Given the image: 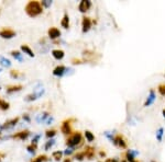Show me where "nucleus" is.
Returning a JSON list of instances; mask_svg holds the SVG:
<instances>
[{
	"mask_svg": "<svg viewBox=\"0 0 165 162\" xmlns=\"http://www.w3.org/2000/svg\"><path fill=\"white\" fill-rule=\"evenodd\" d=\"M47 33H49V36L51 39H56L60 36V31L57 27H51Z\"/></svg>",
	"mask_w": 165,
	"mask_h": 162,
	"instance_id": "10",
	"label": "nucleus"
},
{
	"mask_svg": "<svg viewBox=\"0 0 165 162\" xmlns=\"http://www.w3.org/2000/svg\"><path fill=\"white\" fill-rule=\"evenodd\" d=\"M77 160H79V161H82L84 160V158H85V153L84 152H78L76 156H75Z\"/></svg>",
	"mask_w": 165,
	"mask_h": 162,
	"instance_id": "30",
	"label": "nucleus"
},
{
	"mask_svg": "<svg viewBox=\"0 0 165 162\" xmlns=\"http://www.w3.org/2000/svg\"><path fill=\"white\" fill-rule=\"evenodd\" d=\"M50 117L49 113H46V112H44V113L40 114L38 117H36V120H38V123H41V122H45L46 119Z\"/></svg>",
	"mask_w": 165,
	"mask_h": 162,
	"instance_id": "18",
	"label": "nucleus"
},
{
	"mask_svg": "<svg viewBox=\"0 0 165 162\" xmlns=\"http://www.w3.org/2000/svg\"><path fill=\"white\" fill-rule=\"evenodd\" d=\"M22 89V86H9L7 89V93H12V92H16V91H20Z\"/></svg>",
	"mask_w": 165,
	"mask_h": 162,
	"instance_id": "22",
	"label": "nucleus"
},
{
	"mask_svg": "<svg viewBox=\"0 0 165 162\" xmlns=\"http://www.w3.org/2000/svg\"><path fill=\"white\" fill-rule=\"evenodd\" d=\"M163 135H164V128H163V127H160L159 129H157V131H156V139L159 140V142L162 141Z\"/></svg>",
	"mask_w": 165,
	"mask_h": 162,
	"instance_id": "19",
	"label": "nucleus"
},
{
	"mask_svg": "<svg viewBox=\"0 0 165 162\" xmlns=\"http://www.w3.org/2000/svg\"><path fill=\"white\" fill-rule=\"evenodd\" d=\"M55 135H56V131H55L54 129H51L46 131V137H47V138H51V139H52Z\"/></svg>",
	"mask_w": 165,
	"mask_h": 162,
	"instance_id": "29",
	"label": "nucleus"
},
{
	"mask_svg": "<svg viewBox=\"0 0 165 162\" xmlns=\"http://www.w3.org/2000/svg\"><path fill=\"white\" fill-rule=\"evenodd\" d=\"M42 11H43V7L38 1H30L25 7V12L28 13V16L32 18L41 14Z\"/></svg>",
	"mask_w": 165,
	"mask_h": 162,
	"instance_id": "1",
	"label": "nucleus"
},
{
	"mask_svg": "<svg viewBox=\"0 0 165 162\" xmlns=\"http://www.w3.org/2000/svg\"><path fill=\"white\" fill-rule=\"evenodd\" d=\"M60 25L64 27V29H68L69 27V16L68 14H64L63 19H62V22H60Z\"/></svg>",
	"mask_w": 165,
	"mask_h": 162,
	"instance_id": "15",
	"label": "nucleus"
},
{
	"mask_svg": "<svg viewBox=\"0 0 165 162\" xmlns=\"http://www.w3.org/2000/svg\"><path fill=\"white\" fill-rule=\"evenodd\" d=\"M18 122H19V118H18V117H16V118H13V119H10V120H7L2 126H0V129H11V128H13V127L16 126Z\"/></svg>",
	"mask_w": 165,
	"mask_h": 162,
	"instance_id": "5",
	"label": "nucleus"
},
{
	"mask_svg": "<svg viewBox=\"0 0 165 162\" xmlns=\"http://www.w3.org/2000/svg\"><path fill=\"white\" fill-rule=\"evenodd\" d=\"M11 55H12V56H13V57H14L18 61H20V63L23 60L21 53H20V52H18V50H12V52H11Z\"/></svg>",
	"mask_w": 165,
	"mask_h": 162,
	"instance_id": "21",
	"label": "nucleus"
},
{
	"mask_svg": "<svg viewBox=\"0 0 165 162\" xmlns=\"http://www.w3.org/2000/svg\"><path fill=\"white\" fill-rule=\"evenodd\" d=\"M40 137L41 136L40 135H36L34 138L32 139V145H34V146H36V144H38V139H40Z\"/></svg>",
	"mask_w": 165,
	"mask_h": 162,
	"instance_id": "36",
	"label": "nucleus"
},
{
	"mask_svg": "<svg viewBox=\"0 0 165 162\" xmlns=\"http://www.w3.org/2000/svg\"><path fill=\"white\" fill-rule=\"evenodd\" d=\"M46 160H47V157L43 155V156H38V158H35L32 162H44V161H46Z\"/></svg>",
	"mask_w": 165,
	"mask_h": 162,
	"instance_id": "28",
	"label": "nucleus"
},
{
	"mask_svg": "<svg viewBox=\"0 0 165 162\" xmlns=\"http://www.w3.org/2000/svg\"><path fill=\"white\" fill-rule=\"evenodd\" d=\"M44 93V89L43 88H41L38 92H34V93H31V94H29L25 97V101L28 102H31V101H34V100H36L38 99L40 97H42V94Z\"/></svg>",
	"mask_w": 165,
	"mask_h": 162,
	"instance_id": "4",
	"label": "nucleus"
},
{
	"mask_svg": "<svg viewBox=\"0 0 165 162\" xmlns=\"http://www.w3.org/2000/svg\"><path fill=\"white\" fill-rule=\"evenodd\" d=\"M159 92L161 95H165V84L159 86Z\"/></svg>",
	"mask_w": 165,
	"mask_h": 162,
	"instance_id": "33",
	"label": "nucleus"
},
{
	"mask_svg": "<svg viewBox=\"0 0 165 162\" xmlns=\"http://www.w3.org/2000/svg\"><path fill=\"white\" fill-rule=\"evenodd\" d=\"M155 100H156V94H155V91L152 89V90H150V94H148V99H146V101L144 103V106H145V108L150 106L151 104H153Z\"/></svg>",
	"mask_w": 165,
	"mask_h": 162,
	"instance_id": "8",
	"label": "nucleus"
},
{
	"mask_svg": "<svg viewBox=\"0 0 165 162\" xmlns=\"http://www.w3.org/2000/svg\"><path fill=\"white\" fill-rule=\"evenodd\" d=\"M35 149H36V146H34V145H31V146L27 147V150L30 152V153H34V152H35Z\"/></svg>",
	"mask_w": 165,
	"mask_h": 162,
	"instance_id": "32",
	"label": "nucleus"
},
{
	"mask_svg": "<svg viewBox=\"0 0 165 162\" xmlns=\"http://www.w3.org/2000/svg\"><path fill=\"white\" fill-rule=\"evenodd\" d=\"M82 141V137L80 133H74L73 135H71L67 140H66V145L68 146V148H75L78 145H80Z\"/></svg>",
	"mask_w": 165,
	"mask_h": 162,
	"instance_id": "2",
	"label": "nucleus"
},
{
	"mask_svg": "<svg viewBox=\"0 0 165 162\" xmlns=\"http://www.w3.org/2000/svg\"><path fill=\"white\" fill-rule=\"evenodd\" d=\"M63 153H64V152L60 151V150H58V151L53 152V158H54L56 161H60V159H62V156H63Z\"/></svg>",
	"mask_w": 165,
	"mask_h": 162,
	"instance_id": "24",
	"label": "nucleus"
},
{
	"mask_svg": "<svg viewBox=\"0 0 165 162\" xmlns=\"http://www.w3.org/2000/svg\"><path fill=\"white\" fill-rule=\"evenodd\" d=\"M0 64L3 66V67H10L11 61L9 59H7L3 56H0Z\"/></svg>",
	"mask_w": 165,
	"mask_h": 162,
	"instance_id": "20",
	"label": "nucleus"
},
{
	"mask_svg": "<svg viewBox=\"0 0 165 162\" xmlns=\"http://www.w3.org/2000/svg\"><path fill=\"white\" fill-rule=\"evenodd\" d=\"M85 137H86L87 141H89V142L94 141V139H95V136H94L93 133L89 131V130H86V131H85Z\"/></svg>",
	"mask_w": 165,
	"mask_h": 162,
	"instance_id": "23",
	"label": "nucleus"
},
{
	"mask_svg": "<svg viewBox=\"0 0 165 162\" xmlns=\"http://www.w3.org/2000/svg\"><path fill=\"white\" fill-rule=\"evenodd\" d=\"M106 162H119V161H118L117 159H108Z\"/></svg>",
	"mask_w": 165,
	"mask_h": 162,
	"instance_id": "39",
	"label": "nucleus"
},
{
	"mask_svg": "<svg viewBox=\"0 0 165 162\" xmlns=\"http://www.w3.org/2000/svg\"><path fill=\"white\" fill-rule=\"evenodd\" d=\"M73 152H74V148H68V149H66L65 151H64V155L69 156V155H72Z\"/></svg>",
	"mask_w": 165,
	"mask_h": 162,
	"instance_id": "35",
	"label": "nucleus"
},
{
	"mask_svg": "<svg viewBox=\"0 0 165 162\" xmlns=\"http://www.w3.org/2000/svg\"><path fill=\"white\" fill-rule=\"evenodd\" d=\"M10 76L12 77V78H19V71L12 70V71L10 72Z\"/></svg>",
	"mask_w": 165,
	"mask_h": 162,
	"instance_id": "34",
	"label": "nucleus"
},
{
	"mask_svg": "<svg viewBox=\"0 0 165 162\" xmlns=\"http://www.w3.org/2000/svg\"><path fill=\"white\" fill-rule=\"evenodd\" d=\"M0 108H1V110H3V111L8 110V108H9V103L3 101L2 99H0Z\"/></svg>",
	"mask_w": 165,
	"mask_h": 162,
	"instance_id": "25",
	"label": "nucleus"
},
{
	"mask_svg": "<svg viewBox=\"0 0 165 162\" xmlns=\"http://www.w3.org/2000/svg\"><path fill=\"white\" fill-rule=\"evenodd\" d=\"M84 153H85V157L86 158L91 159V158L94 157V153H95V149L91 148V147H87V148H86V150L84 151Z\"/></svg>",
	"mask_w": 165,
	"mask_h": 162,
	"instance_id": "16",
	"label": "nucleus"
},
{
	"mask_svg": "<svg viewBox=\"0 0 165 162\" xmlns=\"http://www.w3.org/2000/svg\"><path fill=\"white\" fill-rule=\"evenodd\" d=\"M21 50H22V52H24V54L29 55L30 57H34V54H33V52L31 50V48H30L28 45H22V46H21Z\"/></svg>",
	"mask_w": 165,
	"mask_h": 162,
	"instance_id": "17",
	"label": "nucleus"
},
{
	"mask_svg": "<svg viewBox=\"0 0 165 162\" xmlns=\"http://www.w3.org/2000/svg\"><path fill=\"white\" fill-rule=\"evenodd\" d=\"M52 55H53V57H54L55 59L60 60V59H63V57H64V52L62 50V49H54V50H52Z\"/></svg>",
	"mask_w": 165,
	"mask_h": 162,
	"instance_id": "14",
	"label": "nucleus"
},
{
	"mask_svg": "<svg viewBox=\"0 0 165 162\" xmlns=\"http://www.w3.org/2000/svg\"><path fill=\"white\" fill-rule=\"evenodd\" d=\"M41 5H42V7L49 8L50 5H52V1H51V0H44V1H42V2H41Z\"/></svg>",
	"mask_w": 165,
	"mask_h": 162,
	"instance_id": "31",
	"label": "nucleus"
},
{
	"mask_svg": "<svg viewBox=\"0 0 165 162\" xmlns=\"http://www.w3.org/2000/svg\"><path fill=\"white\" fill-rule=\"evenodd\" d=\"M0 71H1V69H0Z\"/></svg>",
	"mask_w": 165,
	"mask_h": 162,
	"instance_id": "42",
	"label": "nucleus"
},
{
	"mask_svg": "<svg viewBox=\"0 0 165 162\" xmlns=\"http://www.w3.org/2000/svg\"><path fill=\"white\" fill-rule=\"evenodd\" d=\"M53 119H54V118H53L52 116H50L49 118H47V119H46V120H45V123H46V125H50V124H51V123L53 122Z\"/></svg>",
	"mask_w": 165,
	"mask_h": 162,
	"instance_id": "37",
	"label": "nucleus"
},
{
	"mask_svg": "<svg viewBox=\"0 0 165 162\" xmlns=\"http://www.w3.org/2000/svg\"><path fill=\"white\" fill-rule=\"evenodd\" d=\"M82 32L86 33L90 30L91 27V20L88 18V16H84L82 21Z\"/></svg>",
	"mask_w": 165,
	"mask_h": 162,
	"instance_id": "6",
	"label": "nucleus"
},
{
	"mask_svg": "<svg viewBox=\"0 0 165 162\" xmlns=\"http://www.w3.org/2000/svg\"><path fill=\"white\" fill-rule=\"evenodd\" d=\"M30 135V131L29 130H24V131H20V133H18V134H14V135L12 136L13 138H19V139H21V140H25Z\"/></svg>",
	"mask_w": 165,
	"mask_h": 162,
	"instance_id": "13",
	"label": "nucleus"
},
{
	"mask_svg": "<svg viewBox=\"0 0 165 162\" xmlns=\"http://www.w3.org/2000/svg\"><path fill=\"white\" fill-rule=\"evenodd\" d=\"M54 144H55V140L53 139V138H52L51 140H49L47 142H46V144H45V146H44V149H45V150H49L50 148H52V147L54 146Z\"/></svg>",
	"mask_w": 165,
	"mask_h": 162,
	"instance_id": "27",
	"label": "nucleus"
},
{
	"mask_svg": "<svg viewBox=\"0 0 165 162\" xmlns=\"http://www.w3.org/2000/svg\"><path fill=\"white\" fill-rule=\"evenodd\" d=\"M113 144H115L116 146L120 147V148H122V149H124V148H126V139L123 138V136L122 135H117L115 137V139H113V141H112Z\"/></svg>",
	"mask_w": 165,
	"mask_h": 162,
	"instance_id": "3",
	"label": "nucleus"
},
{
	"mask_svg": "<svg viewBox=\"0 0 165 162\" xmlns=\"http://www.w3.org/2000/svg\"><path fill=\"white\" fill-rule=\"evenodd\" d=\"M23 119H24L25 122H30V117H29L28 115H23Z\"/></svg>",
	"mask_w": 165,
	"mask_h": 162,
	"instance_id": "38",
	"label": "nucleus"
},
{
	"mask_svg": "<svg viewBox=\"0 0 165 162\" xmlns=\"http://www.w3.org/2000/svg\"><path fill=\"white\" fill-rule=\"evenodd\" d=\"M14 35H16V32H14V31H12V30H9V29H5V30L0 31V36H1L2 38H7V39H9V38L13 37Z\"/></svg>",
	"mask_w": 165,
	"mask_h": 162,
	"instance_id": "9",
	"label": "nucleus"
},
{
	"mask_svg": "<svg viewBox=\"0 0 165 162\" xmlns=\"http://www.w3.org/2000/svg\"><path fill=\"white\" fill-rule=\"evenodd\" d=\"M62 133L65 134V135H71L72 129H71V120H65L63 124H62Z\"/></svg>",
	"mask_w": 165,
	"mask_h": 162,
	"instance_id": "11",
	"label": "nucleus"
},
{
	"mask_svg": "<svg viewBox=\"0 0 165 162\" xmlns=\"http://www.w3.org/2000/svg\"><path fill=\"white\" fill-rule=\"evenodd\" d=\"M90 5H91V2L89 0H82V1H80L79 5H78V10L82 12V13H85V12H87L89 10Z\"/></svg>",
	"mask_w": 165,
	"mask_h": 162,
	"instance_id": "7",
	"label": "nucleus"
},
{
	"mask_svg": "<svg viewBox=\"0 0 165 162\" xmlns=\"http://www.w3.org/2000/svg\"><path fill=\"white\" fill-rule=\"evenodd\" d=\"M64 162H72V160H71V159H67V160H66V161H64Z\"/></svg>",
	"mask_w": 165,
	"mask_h": 162,
	"instance_id": "40",
	"label": "nucleus"
},
{
	"mask_svg": "<svg viewBox=\"0 0 165 162\" xmlns=\"http://www.w3.org/2000/svg\"><path fill=\"white\" fill-rule=\"evenodd\" d=\"M126 159L128 162H138L137 160H135V157L134 156H132L131 153H129V152L126 151Z\"/></svg>",
	"mask_w": 165,
	"mask_h": 162,
	"instance_id": "26",
	"label": "nucleus"
},
{
	"mask_svg": "<svg viewBox=\"0 0 165 162\" xmlns=\"http://www.w3.org/2000/svg\"><path fill=\"white\" fill-rule=\"evenodd\" d=\"M66 71H67V68H66V67H64V66H57L54 70H53V75L56 77H62L65 75Z\"/></svg>",
	"mask_w": 165,
	"mask_h": 162,
	"instance_id": "12",
	"label": "nucleus"
},
{
	"mask_svg": "<svg viewBox=\"0 0 165 162\" xmlns=\"http://www.w3.org/2000/svg\"><path fill=\"white\" fill-rule=\"evenodd\" d=\"M162 114H163V116L165 117V110H163V112H162Z\"/></svg>",
	"mask_w": 165,
	"mask_h": 162,
	"instance_id": "41",
	"label": "nucleus"
}]
</instances>
